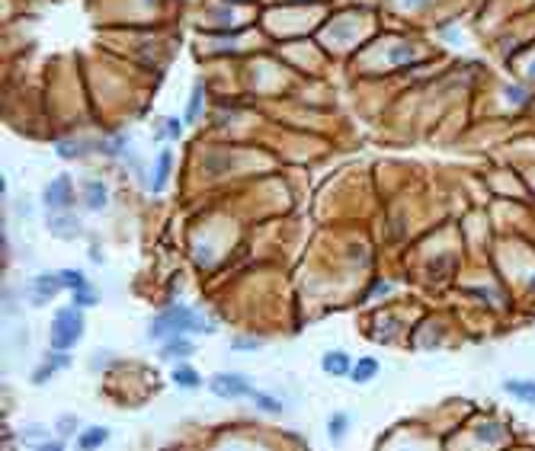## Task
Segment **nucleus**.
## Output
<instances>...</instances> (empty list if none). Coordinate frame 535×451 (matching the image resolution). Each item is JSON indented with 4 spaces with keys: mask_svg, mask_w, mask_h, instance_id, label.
<instances>
[{
    "mask_svg": "<svg viewBox=\"0 0 535 451\" xmlns=\"http://www.w3.org/2000/svg\"><path fill=\"white\" fill-rule=\"evenodd\" d=\"M208 333H215V323H208L196 308L180 304V301L157 310V317L148 327V336L157 342L174 339V336H208Z\"/></svg>",
    "mask_w": 535,
    "mask_h": 451,
    "instance_id": "obj_1",
    "label": "nucleus"
},
{
    "mask_svg": "<svg viewBox=\"0 0 535 451\" xmlns=\"http://www.w3.org/2000/svg\"><path fill=\"white\" fill-rule=\"evenodd\" d=\"M80 336H84V308L65 304V308L55 310L52 327H48L52 352H71V349L80 342Z\"/></svg>",
    "mask_w": 535,
    "mask_h": 451,
    "instance_id": "obj_2",
    "label": "nucleus"
},
{
    "mask_svg": "<svg viewBox=\"0 0 535 451\" xmlns=\"http://www.w3.org/2000/svg\"><path fill=\"white\" fill-rule=\"evenodd\" d=\"M208 391L215 393L218 400H240V397H253V384L247 374L240 371H221L208 378Z\"/></svg>",
    "mask_w": 535,
    "mask_h": 451,
    "instance_id": "obj_3",
    "label": "nucleus"
},
{
    "mask_svg": "<svg viewBox=\"0 0 535 451\" xmlns=\"http://www.w3.org/2000/svg\"><path fill=\"white\" fill-rule=\"evenodd\" d=\"M74 202H78V195H74V180L68 173H58L46 186V192H42V205H46L52 214L55 212H71Z\"/></svg>",
    "mask_w": 535,
    "mask_h": 451,
    "instance_id": "obj_4",
    "label": "nucleus"
},
{
    "mask_svg": "<svg viewBox=\"0 0 535 451\" xmlns=\"http://www.w3.org/2000/svg\"><path fill=\"white\" fill-rule=\"evenodd\" d=\"M58 291H61L58 272H39V276H33L26 282L23 295H26V301L33 304V308H42V304H48L55 295H58Z\"/></svg>",
    "mask_w": 535,
    "mask_h": 451,
    "instance_id": "obj_5",
    "label": "nucleus"
},
{
    "mask_svg": "<svg viewBox=\"0 0 535 451\" xmlns=\"http://www.w3.org/2000/svg\"><path fill=\"white\" fill-rule=\"evenodd\" d=\"M196 355V342L189 336H174V339H164L157 349V359L164 362H186Z\"/></svg>",
    "mask_w": 535,
    "mask_h": 451,
    "instance_id": "obj_6",
    "label": "nucleus"
},
{
    "mask_svg": "<svg viewBox=\"0 0 535 451\" xmlns=\"http://www.w3.org/2000/svg\"><path fill=\"white\" fill-rule=\"evenodd\" d=\"M321 371L330 374V378H349V371H353V359H349L346 349H330V352L321 355Z\"/></svg>",
    "mask_w": 535,
    "mask_h": 451,
    "instance_id": "obj_7",
    "label": "nucleus"
},
{
    "mask_svg": "<svg viewBox=\"0 0 535 451\" xmlns=\"http://www.w3.org/2000/svg\"><path fill=\"white\" fill-rule=\"evenodd\" d=\"M68 365H71V355H68V352H48L46 362L33 368L29 381H33V384H48V381H52V374L61 371V368H68Z\"/></svg>",
    "mask_w": 535,
    "mask_h": 451,
    "instance_id": "obj_8",
    "label": "nucleus"
},
{
    "mask_svg": "<svg viewBox=\"0 0 535 451\" xmlns=\"http://www.w3.org/2000/svg\"><path fill=\"white\" fill-rule=\"evenodd\" d=\"M48 231L55 234L58 240H74V237H80V221L74 218L71 212H55V214H48Z\"/></svg>",
    "mask_w": 535,
    "mask_h": 451,
    "instance_id": "obj_9",
    "label": "nucleus"
},
{
    "mask_svg": "<svg viewBox=\"0 0 535 451\" xmlns=\"http://www.w3.org/2000/svg\"><path fill=\"white\" fill-rule=\"evenodd\" d=\"M80 202H84L87 212H103L110 205V189H106L103 180H87L84 192H80Z\"/></svg>",
    "mask_w": 535,
    "mask_h": 451,
    "instance_id": "obj_10",
    "label": "nucleus"
},
{
    "mask_svg": "<svg viewBox=\"0 0 535 451\" xmlns=\"http://www.w3.org/2000/svg\"><path fill=\"white\" fill-rule=\"evenodd\" d=\"M110 442V429L106 425H87L78 438H74V448L78 451H100Z\"/></svg>",
    "mask_w": 535,
    "mask_h": 451,
    "instance_id": "obj_11",
    "label": "nucleus"
},
{
    "mask_svg": "<svg viewBox=\"0 0 535 451\" xmlns=\"http://www.w3.org/2000/svg\"><path fill=\"white\" fill-rule=\"evenodd\" d=\"M503 391H507L509 397H516L519 403L535 406V381L532 378H509V381H503Z\"/></svg>",
    "mask_w": 535,
    "mask_h": 451,
    "instance_id": "obj_12",
    "label": "nucleus"
},
{
    "mask_svg": "<svg viewBox=\"0 0 535 451\" xmlns=\"http://www.w3.org/2000/svg\"><path fill=\"white\" fill-rule=\"evenodd\" d=\"M378 359H372V355H362V359L353 362V371H349V381L353 384H369V381L378 378Z\"/></svg>",
    "mask_w": 535,
    "mask_h": 451,
    "instance_id": "obj_13",
    "label": "nucleus"
},
{
    "mask_svg": "<svg viewBox=\"0 0 535 451\" xmlns=\"http://www.w3.org/2000/svg\"><path fill=\"white\" fill-rule=\"evenodd\" d=\"M170 381H174L176 387H183V391H196V387L206 384V381H202V374L196 371L193 365H186V362H180V365L170 371Z\"/></svg>",
    "mask_w": 535,
    "mask_h": 451,
    "instance_id": "obj_14",
    "label": "nucleus"
},
{
    "mask_svg": "<svg viewBox=\"0 0 535 451\" xmlns=\"http://www.w3.org/2000/svg\"><path fill=\"white\" fill-rule=\"evenodd\" d=\"M346 432H349V413H343V410L330 413V416H327V438H330V445H340L343 438H346Z\"/></svg>",
    "mask_w": 535,
    "mask_h": 451,
    "instance_id": "obj_15",
    "label": "nucleus"
},
{
    "mask_svg": "<svg viewBox=\"0 0 535 451\" xmlns=\"http://www.w3.org/2000/svg\"><path fill=\"white\" fill-rule=\"evenodd\" d=\"M170 163H174V154H170V151H161V154H157V170H154V180H151V192H161V189L167 186Z\"/></svg>",
    "mask_w": 535,
    "mask_h": 451,
    "instance_id": "obj_16",
    "label": "nucleus"
},
{
    "mask_svg": "<svg viewBox=\"0 0 535 451\" xmlns=\"http://www.w3.org/2000/svg\"><path fill=\"white\" fill-rule=\"evenodd\" d=\"M58 282H61V291H80L87 285V276L80 269H58Z\"/></svg>",
    "mask_w": 535,
    "mask_h": 451,
    "instance_id": "obj_17",
    "label": "nucleus"
},
{
    "mask_svg": "<svg viewBox=\"0 0 535 451\" xmlns=\"http://www.w3.org/2000/svg\"><path fill=\"white\" fill-rule=\"evenodd\" d=\"M202 93H206V84H202V80H196L193 97H189V103H186V116H183V122H196V119H199V112H202Z\"/></svg>",
    "mask_w": 535,
    "mask_h": 451,
    "instance_id": "obj_18",
    "label": "nucleus"
},
{
    "mask_svg": "<svg viewBox=\"0 0 535 451\" xmlns=\"http://www.w3.org/2000/svg\"><path fill=\"white\" fill-rule=\"evenodd\" d=\"M253 406H257L260 413H270V416H279V413H282V403H279L276 397H272V393H263V391H257L253 393Z\"/></svg>",
    "mask_w": 535,
    "mask_h": 451,
    "instance_id": "obj_19",
    "label": "nucleus"
},
{
    "mask_svg": "<svg viewBox=\"0 0 535 451\" xmlns=\"http://www.w3.org/2000/svg\"><path fill=\"white\" fill-rule=\"evenodd\" d=\"M71 304H78V308H93V304H100V288H97V285L87 282L80 291H74Z\"/></svg>",
    "mask_w": 535,
    "mask_h": 451,
    "instance_id": "obj_20",
    "label": "nucleus"
},
{
    "mask_svg": "<svg viewBox=\"0 0 535 451\" xmlns=\"http://www.w3.org/2000/svg\"><path fill=\"white\" fill-rule=\"evenodd\" d=\"M500 435H503V425H497V423H477L475 425V438L477 442H500Z\"/></svg>",
    "mask_w": 535,
    "mask_h": 451,
    "instance_id": "obj_21",
    "label": "nucleus"
},
{
    "mask_svg": "<svg viewBox=\"0 0 535 451\" xmlns=\"http://www.w3.org/2000/svg\"><path fill=\"white\" fill-rule=\"evenodd\" d=\"M55 432H58V438H78V416L74 413H68V416H58V423H55Z\"/></svg>",
    "mask_w": 535,
    "mask_h": 451,
    "instance_id": "obj_22",
    "label": "nucleus"
},
{
    "mask_svg": "<svg viewBox=\"0 0 535 451\" xmlns=\"http://www.w3.org/2000/svg\"><path fill=\"white\" fill-rule=\"evenodd\" d=\"M231 346H234V352H257V349L263 346V342H260L257 336H238V339H234Z\"/></svg>",
    "mask_w": 535,
    "mask_h": 451,
    "instance_id": "obj_23",
    "label": "nucleus"
},
{
    "mask_svg": "<svg viewBox=\"0 0 535 451\" xmlns=\"http://www.w3.org/2000/svg\"><path fill=\"white\" fill-rule=\"evenodd\" d=\"M413 55H417V52H413L407 42H401V45L391 52V61H394V65H407V61H413Z\"/></svg>",
    "mask_w": 535,
    "mask_h": 451,
    "instance_id": "obj_24",
    "label": "nucleus"
},
{
    "mask_svg": "<svg viewBox=\"0 0 535 451\" xmlns=\"http://www.w3.org/2000/svg\"><path fill=\"white\" fill-rule=\"evenodd\" d=\"M33 451H65V438H48V442H39Z\"/></svg>",
    "mask_w": 535,
    "mask_h": 451,
    "instance_id": "obj_25",
    "label": "nucleus"
},
{
    "mask_svg": "<svg viewBox=\"0 0 535 451\" xmlns=\"http://www.w3.org/2000/svg\"><path fill=\"white\" fill-rule=\"evenodd\" d=\"M507 99L519 106V103H526V99H529V93L522 90V87H507Z\"/></svg>",
    "mask_w": 535,
    "mask_h": 451,
    "instance_id": "obj_26",
    "label": "nucleus"
},
{
    "mask_svg": "<svg viewBox=\"0 0 535 451\" xmlns=\"http://www.w3.org/2000/svg\"><path fill=\"white\" fill-rule=\"evenodd\" d=\"M55 151H58L61 157H80V154H84V151H80V148H74V141H61Z\"/></svg>",
    "mask_w": 535,
    "mask_h": 451,
    "instance_id": "obj_27",
    "label": "nucleus"
},
{
    "mask_svg": "<svg viewBox=\"0 0 535 451\" xmlns=\"http://www.w3.org/2000/svg\"><path fill=\"white\" fill-rule=\"evenodd\" d=\"M167 135L170 138H180V122H167Z\"/></svg>",
    "mask_w": 535,
    "mask_h": 451,
    "instance_id": "obj_28",
    "label": "nucleus"
},
{
    "mask_svg": "<svg viewBox=\"0 0 535 451\" xmlns=\"http://www.w3.org/2000/svg\"><path fill=\"white\" fill-rule=\"evenodd\" d=\"M404 4H410V7H417V4H426V0H404Z\"/></svg>",
    "mask_w": 535,
    "mask_h": 451,
    "instance_id": "obj_29",
    "label": "nucleus"
},
{
    "mask_svg": "<svg viewBox=\"0 0 535 451\" xmlns=\"http://www.w3.org/2000/svg\"><path fill=\"white\" fill-rule=\"evenodd\" d=\"M529 74H532V77H535V65H532V71H529Z\"/></svg>",
    "mask_w": 535,
    "mask_h": 451,
    "instance_id": "obj_30",
    "label": "nucleus"
}]
</instances>
